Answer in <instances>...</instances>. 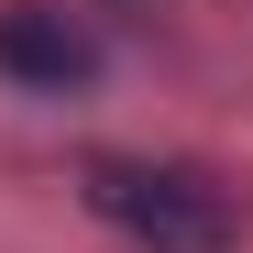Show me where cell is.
<instances>
[{
    "mask_svg": "<svg viewBox=\"0 0 253 253\" xmlns=\"http://www.w3.org/2000/svg\"><path fill=\"white\" fill-rule=\"evenodd\" d=\"M88 209L143 253H231V198L198 165H165V154H99L88 165Z\"/></svg>",
    "mask_w": 253,
    "mask_h": 253,
    "instance_id": "cell-1",
    "label": "cell"
},
{
    "mask_svg": "<svg viewBox=\"0 0 253 253\" xmlns=\"http://www.w3.org/2000/svg\"><path fill=\"white\" fill-rule=\"evenodd\" d=\"M0 77H22V88H88L99 44L66 11H44V0H11V11H0Z\"/></svg>",
    "mask_w": 253,
    "mask_h": 253,
    "instance_id": "cell-2",
    "label": "cell"
}]
</instances>
